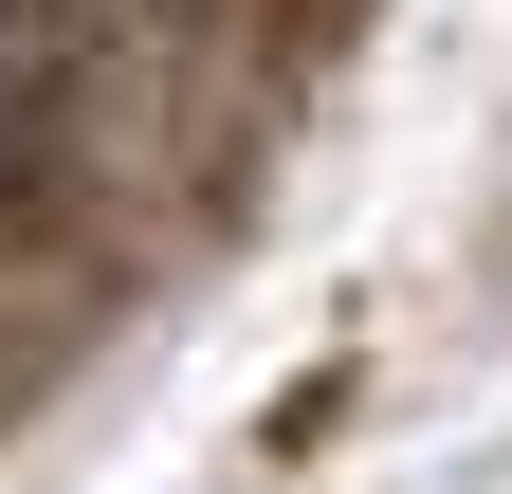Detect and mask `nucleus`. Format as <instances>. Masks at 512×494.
<instances>
[{"label":"nucleus","mask_w":512,"mask_h":494,"mask_svg":"<svg viewBox=\"0 0 512 494\" xmlns=\"http://www.w3.org/2000/svg\"><path fill=\"white\" fill-rule=\"evenodd\" d=\"M37 202V92H0V220Z\"/></svg>","instance_id":"1"}]
</instances>
